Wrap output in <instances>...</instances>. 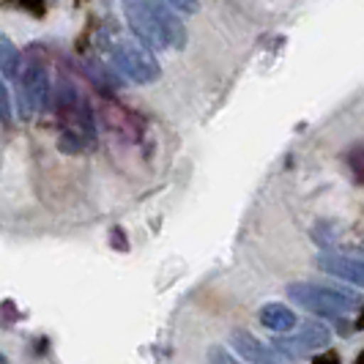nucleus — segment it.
Segmentation results:
<instances>
[{
  "instance_id": "nucleus-1",
  "label": "nucleus",
  "mask_w": 364,
  "mask_h": 364,
  "mask_svg": "<svg viewBox=\"0 0 364 364\" xmlns=\"http://www.w3.org/2000/svg\"><path fill=\"white\" fill-rule=\"evenodd\" d=\"M288 299L293 304L304 307L326 318H340L346 312L359 310L362 296L348 288H334V285H318V282H293L288 285Z\"/></svg>"
},
{
  "instance_id": "nucleus-2",
  "label": "nucleus",
  "mask_w": 364,
  "mask_h": 364,
  "mask_svg": "<svg viewBox=\"0 0 364 364\" xmlns=\"http://www.w3.org/2000/svg\"><path fill=\"white\" fill-rule=\"evenodd\" d=\"M109 66L118 72L121 80H132L137 85H151L162 77V69H159L154 53H148L146 47H140L134 41H118L109 50Z\"/></svg>"
},
{
  "instance_id": "nucleus-3",
  "label": "nucleus",
  "mask_w": 364,
  "mask_h": 364,
  "mask_svg": "<svg viewBox=\"0 0 364 364\" xmlns=\"http://www.w3.org/2000/svg\"><path fill=\"white\" fill-rule=\"evenodd\" d=\"M331 343V331L323 323H315L307 321L299 328H293V334H279L274 337L272 350L274 353H282V356H291L296 359L299 353H310V350H323Z\"/></svg>"
},
{
  "instance_id": "nucleus-4",
  "label": "nucleus",
  "mask_w": 364,
  "mask_h": 364,
  "mask_svg": "<svg viewBox=\"0 0 364 364\" xmlns=\"http://www.w3.org/2000/svg\"><path fill=\"white\" fill-rule=\"evenodd\" d=\"M121 9H124L129 31L140 41V47H146L148 53L167 50V41H164L162 31H159V25H156V19L151 14L146 0H121Z\"/></svg>"
},
{
  "instance_id": "nucleus-5",
  "label": "nucleus",
  "mask_w": 364,
  "mask_h": 364,
  "mask_svg": "<svg viewBox=\"0 0 364 364\" xmlns=\"http://www.w3.org/2000/svg\"><path fill=\"white\" fill-rule=\"evenodd\" d=\"M50 74L44 69V63H28V69L22 72V82H19V99L28 107V112H44L50 105Z\"/></svg>"
},
{
  "instance_id": "nucleus-6",
  "label": "nucleus",
  "mask_w": 364,
  "mask_h": 364,
  "mask_svg": "<svg viewBox=\"0 0 364 364\" xmlns=\"http://www.w3.org/2000/svg\"><path fill=\"white\" fill-rule=\"evenodd\" d=\"M146 3L148 9H151V14H154V19H156V25H159V31H162L167 47L183 50L186 47V25H183L181 14L173 11L170 6L159 3V0H146Z\"/></svg>"
},
{
  "instance_id": "nucleus-7",
  "label": "nucleus",
  "mask_w": 364,
  "mask_h": 364,
  "mask_svg": "<svg viewBox=\"0 0 364 364\" xmlns=\"http://www.w3.org/2000/svg\"><path fill=\"white\" fill-rule=\"evenodd\" d=\"M315 263H318L321 272L331 274V277H337V279H343V282H350V285H356V288L364 285V263L359 257L337 255V252H321Z\"/></svg>"
},
{
  "instance_id": "nucleus-8",
  "label": "nucleus",
  "mask_w": 364,
  "mask_h": 364,
  "mask_svg": "<svg viewBox=\"0 0 364 364\" xmlns=\"http://www.w3.org/2000/svg\"><path fill=\"white\" fill-rule=\"evenodd\" d=\"M230 348L236 350L241 359L252 364H277V353L266 343H260L255 334L244 331V328H236L230 331Z\"/></svg>"
},
{
  "instance_id": "nucleus-9",
  "label": "nucleus",
  "mask_w": 364,
  "mask_h": 364,
  "mask_svg": "<svg viewBox=\"0 0 364 364\" xmlns=\"http://www.w3.org/2000/svg\"><path fill=\"white\" fill-rule=\"evenodd\" d=\"M257 318H260V326H266L269 331H274V334H291L293 328L299 326L296 312H293L291 307H285V304H277V301L263 304Z\"/></svg>"
},
{
  "instance_id": "nucleus-10",
  "label": "nucleus",
  "mask_w": 364,
  "mask_h": 364,
  "mask_svg": "<svg viewBox=\"0 0 364 364\" xmlns=\"http://www.w3.org/2000/svg\"><path fill=\"white\" fill-rule=\"evenodd\" d=\"M85 74L96 88H105V91H118L124 85L118 72L109 63H102V60H85Z\"/></svg>"
},
{
  "instance_id": "nucleus-11",
  "label": "nucleus",
  "mask_w": 364,
  "mask_h": 364,
  "mask_svg": "<svg viewBox=\"0 0 364 364\" xmlns=\"http://www.w3.org/2000/svg\"><path fill=\"white\" fill-rule=\"evenodd\" d=\"M0 74L9 80H17L22 74V55L11 38L0 36Z\"/></svg>"
},
{
  "instance_id": "nucleus-12",
  "label": "nucleus",
  "mask_w": 364,
  "mask_h": 364,
  "mask_svg": "<svg viewBox=\"0 0 364 364\" xmlns=\"http://www.w3.org/2000/svg\"><path fill=\"white\" fill-rule=\"evenodd\" d=\"M205 359H208V364H241L236 356L230 353V350H225L222 346H211V348H208Z\"/></svg>"
},
{
  "instance_id": "nucleus-13",
  "label": "nucleus",
  "mask_w": 364,
  "mask_h": 364,
  "mask_svg": "<svg viewBox=\"0 0 364 364\" xmlns=\"http://www.w3.org/2000/svg\"><path fill=\"white\" fill-rule=\"evenodd\" d=\"M164 6H170L178 14H198L200 11V0H159Z\"/></svg>"
},
{
  "instance_id": "nucleus-14",
  "label": "nucleus",
  "mask_w": 364,
  "mask_h": 364,
  "mask_svg": "<svg viewBox=\"0 0 364 364\" xmlns=\"http://www.w3.org/2000/svg\"><path fill=\"white\" fill-rule=\"evenodd\" d=\"M11 115H14V109H11V99H9V91H6V85H3V80H0V121H3V124H9V121H11Z\"/></svg>"
},
{
  "instance_id": "nucleus-15",
  "label": "nucleus",
  "mask_w": 364,
  "mask_h": 364,
  "mask_svg": "<svg viewBox=\"0 0 364 364\" xmlns=\"http://www.w3.org/2000/svg\"><path fill=\"white\" fill-rule=\"evenodd\" d=\"M315 364H337V356H334V353H326V356L315 359Z\"/></svg>"
},
{
  "instance_id": "nucleus-16",
  "label": "nucleus",
  "mask_w": 364,
  "mask_h": 364,
  "mask_svg": "<svg viewBox=\"0 0 364 364\" xmlns=\"http://www.w3.org/2000/svg\"><path fill=\"white\" fill-rule=\"evenodd\" d=\"M0 364H9V359H6V356H3V353H0Z\"/></svg>"
}]
</instances>
